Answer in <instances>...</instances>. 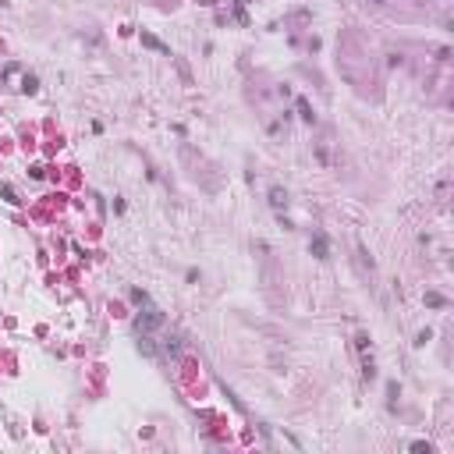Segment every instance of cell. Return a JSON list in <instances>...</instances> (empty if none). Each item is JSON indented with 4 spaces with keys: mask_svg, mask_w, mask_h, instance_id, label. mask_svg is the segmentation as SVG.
<instances>
[{
    "mask_svg": "<svg viewBox=\"0 0 454 454\" xmlns=\"http://www.w3.org/2000/svg\"><path fill=\"white\" fill-rule=\"evenodd\" d=\"M163 326V312L160 309H146L139 320H135V330L139 334H153V330H160Z\"/></svg>",
    "mask_w": 454,
    "mask_h": 454,
    "instance_id": "6da1fadb",
    "label": "cell"
},
{
    "mask_svg": "<svg viewBox=\"0 0 454 454\" xmlns=\"http://www.w3.org/2000/svg\"><path fill=\"white\" fill-rule=\"evenodd\" d=\"M270 199H274V206H277V210H280V206H288V195H284L280 188H274V192H270Z\"/></svg>",
    "mask_w": 454,
    "mask_h": 454,
    "instance_id": "3957f363",
    "label": "cell"
},
{
    "mask_svg": "<svg viewBox=\"0 0 454 454\" xmlns=\"http://www.w3.org/2000/svg\"><path fill=\"white\" fill-rule=\"evenodd\" d=\"M312 252H316V259H326V238H320V234L312 238Z\"/></svg>",
    "mask_w": 454,
    "mask_h": 454,
    "instance_id": "7a4b0ae2",
    "label": "cell"
},
{
    "mask_svg": "<svg viewBox=\"0 0 454 454\" xmlns=\"http://www.w3.org/2000/svg\"><path fill=\"white\" fill-rule=\"evenodd\" d=\"M142 43H146V47H153V50H163V43L153 39V36H142Z\"/></svg>",
    "mask_w": 454,
    "mask_h": 454,
    "instance_id": "277c9868",
    "label": "cell"
}]
</instances>
